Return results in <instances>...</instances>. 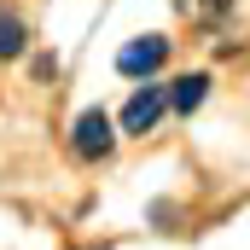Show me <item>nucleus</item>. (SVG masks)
<instances>
[{"label":"nucleus","instance_id":"nucleus-5","mask_svg":"<svg viewBox=\"0 0 250 250\" xmlns=\"http://www.w3.org/2000/svg\"><path fill=\"white\" fill-rule=\"evenodd\" d=\"M18 53H23V18L0 12V59H18Z\"/></svg>","mask_w":250,"mask_h":250},{"label":"nucleus","instance_id":"nucleus-6","mask_svg":"<svg viewBox=\"0 0 250 250\" xmlns=\"http://www.w3.org/2000/svg\"><path fill=\"white\" fill-rule=\"evenodd\" d=\"M181 12L198 18V23H215V18H227V12H233V0H181Z\"/></svg>","mask_w":250,"mask_h":250},{"label":"nucleus","instance_id":"nucleus-3","mask_svg":"<svg viewBox=\"0 0 250 250\" xmlns=\"http://www.w3.org/2000/svg\"><path fill=\"white\" fill-rule=\"evenodd\" d=\"M163 59H169V41L163 35H140V41H128L123 53H117V70L123 76H151Z\"/></svg>","mask_w":250,"mask_h":250},{"label":"nucleus","instance_id":"nucleus-2","mask_svg":"<svg viewBox=\"0 0 250 250\" xmlns=\"http://www.w3.org/2000/svg\"><path fill=\"white\" fill-rule=\"evenodd\" d=\"M163 105H169V87H151V82H146V87L123 105V134H151L157 117H163Z\"/></svg>","mask_w":250,"mask_h":250},{"label":"nucleus","instance_id":"nucleus-4","mask_svg":"<svg viewBox=\"0 0 250 250\" xmlns=\"http://www.w3.org/2000/svg\"><path fill=\"white\" fill-rule=\"evenodd\" d=\"M204 99H209V76H204V70H187L181 82H169V105H175V111H187V117H192Z\"/></svg>","mask_w":250,"mask_h":250},{"label":"nucleus","instance_id":"nucleus-1","mask_svg":"<svg viewBox=\"0 0 250 250\" xmlns=\"http://www.w3.org/2000/svg\"><path fill=\"white\" fill-rule=\"evenodd\" d=\"M111 146H117V128L105 111H82L76 128H70V151L76 157H87V163H99V157H111Z\"/></svg>","mask_w":250,"mask_h":250}]
</instances>
